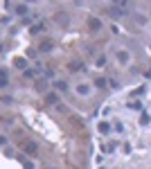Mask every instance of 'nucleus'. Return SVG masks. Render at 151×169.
I'll use <instances>...</instances> for the list:
<instances>
[{
  "label": "nucleus",
  "instance_id": "f257e3e1",
  "mask_svg": "<svg viewBox=\"0 0 151 169\" xmlns=\"http://www.w3.org/2000/svg\"><path fill=\"white\" fill-rule=\"evenodd\" d=\"M110 16H126V7L124 5H113L110 7Z\"/></svg>",
  "mask_w": 151,
  "mask_h": 169
},
{
  "label": "nucleus",
  "instance_id": "f03ea898",
  "mask_svg": "<svg viewBox=\"0 0 151 169\" xmlns=\"http://www.w3.org/2000/svg\"><path fill=\"white\" fill-rule=\"evenodd\" d=\"M140 124H142V126H149L151 124V115L149 113H142V115H140Z\"/></svg>",
  "mask_w": 151,
  "mask_h": 169
},
{
  "label": "nucleus",
  "instance_id": "7ed1b4c3",
  "mask_svg": "<svg viewBox=\"0 0 151 169\" xmlns=\"http://www.w3.org/2000/svg\"><path fill=\"white\" fill-rule=\"evenodd\" d=\"M52 47H54V43H52V41H43L41 43V52H50Z\"/></svg>",
  "mask_w": 151,
  "mask_h": 169
},
{
  "label": "nucleus",
  "instance_id": "20e7f679",
  "mask_svg": "<svg viewBox=\"0 0 151 169\" xmlns=\"http://www.w3.org/2000/svg\"><path fill=\"white\" fill-rule=\"evenodd\" d=\"M45 99H48V104H59V95H57V93H50Z\"/></svg>",
  "mask_w": 151,
  "mask_h": 169
},
{
  "label": "nucleus",
  "instance_id": "39448f33",
  "mask_svg": "<svg viewBox=\"0 0 151 169\" xmlns=\"http://www.w3.org/2000/svg\"><path fill=\"white\" fill-rule=\"evenodd\" d=\"M16 11L20 14V16H25V14H27V5H23V2H20V5H16Z\"/></svg>",
  "mask_w": 151,
  "mask_h": 169
},
{
  "label": "nucleus",
  "instance_id": "423d86ee",
  "mask_svg": "<svg viewBox=\"0 0 151 169\" xmlns=\"http://www.w3.org/2000/svg\"><path fill=\"white\" fill-rule=\"evenodd\" d=\"M77 93H79V95H88V86H86V84H79V86H77Z\"/></svg>",
  "mask_w": 151,
  "mask_h": 169
},
{
  "label": "nucleus",
  "instance_id": "0eeeda50",
  "mask_svg": "<svg viewBox=\"0 0 151 169\" xmlns=\"http://www.w3.org/2000/svg\"><path fill=\"white\" fill-rule=\"evenodd\" d=\"M101 27V23L97 20V18H90V29H99Z\"/></svg>",
  "mask_w": 151,
  "mask_h": 169
},
{
  "label": "nucleus",
  "instance_id": "6e6552de",
  "mask_svg": "<svg viewBox=\"0 0 151 169\" xmlns=\"http://www.w3.org/2000/svg\"><path fill=\"white\" fill-rule=\"evenodd\" d=\"M99 131H101V133H108V131H110V124L101 122V124H99Z\"/></svg>",
  "mask_w": 151,
  "mask_h": 169
},
{
  "label": "nucleus",
  "instance_id": "1a4fd4ad",
  "mask_svg": "<svg viewBox=\"0 0 151 169\" xmlns=\"http://www.w3.org/2000/svg\"><path fill=\"white\" fill-rule=\"evenodd\" d=\"M54 86H57V90H68V84H66V81H57Z\"/></svg>",
  "mask_w": 151,
  "mask_h": 169
},
{
  "label": "nucleus",
  "instance_id": "9d476101",
  "mask_svg": "<svg viewBox=\"0 0 151 169\" xmlns=\"http://www.w3.org/2000/svg\"><path fill=\"white\" fill-rule=\"evenodd\" d=\"M95 86H97V88H104V86H106V79H95Z\"/></svg>",
  "mask_w": 151,
  "mask_h": 169
},
{
  "label": "nucleus",
  "instance_id": "9b49d317",
  "mask_svg": "<svg viewBox=\"0 0 151 169\" xmlns=\"http://www.w3.org/2000/svg\"><path fill=\"white\" fill-rule=\"evenodd\" d=\"M126 59H129V54H124V52H120V54H117V61H120V63H124Z\"/></svg>",
  "mask_w": 151,
  "mask_h": 169
},
{
  "label": "nucleus",
  "instance_id": "f8f14e48",
  "mask_svg": "<svg viewBox=\"0 0 151 169\" xmlns=\"http://www.w3.org/2000/svg\"><path fill=\"white\" fill-rule=\"evenodd\" d=\"M70 70H72V72H79V70H81V63H72V66H70Z\"/></svg>",
  "mask_w": 151,
  "mask_h": 169
},
{
  "label": "nucleus",
  "instance_id": "ddd939ff",
  "mask_svg": "<svg viewBox=\"0 0 151 169\" xmlns=\"http://www.w3.org/2000/svg\"><path fill=\"white\" fill-rule=\"evenodd\" d=\"M16 66H18V68H25L27 61H25V59H16Z\"/></svg>",
  "mask_w": 151,
  "mask_h": 169
},
{
  "label": "nucleus",
  "instance_id": "4468645a",
  "mask_svg": "<svg viewBox=\"0 0 151 169\" xmlns=\"http://www.w3.org/2000/svg\"><path fill=\"white\" fill-rule=\"evenodd\" d=\"M25 149H27V153H34V151H36V144H27Z\"/></svg>",
  "mask_w": 151,
  "mask_h": 169
},
{
  "label": "nucleus",
  "instance_id": "2eb2a0df",
  "mask_svg": "<svg viewBox=\"0 0 151 169\" xmlns=\"http://www.w3.org/2000/svg\"><path fill=\"white\" fill-rule=\"evenodd\" d=\"M5 86H7V79H5V77H0V88H5Z\"/></svg>",
  "mask_w": 151,
  "mask_h": 169
},
{
  "label": "nucleus",
  "instance_id": "dca6fc26",
  "mask_svg": "<svg viewBox=\"0 0 151 169\" xmlns=\"http://www.w3.org/2000/svg\"><path fill=\"white\" fill-rule=\"evenodd\" d=\"M25 169H34V162H29V160H27V162H25Z\"/></svg>",
  "mask_w": 151,
  "mask_h": 169
},
{
  "label": "nucleus",
  "instance_id": "f3484780",
  "mask_svg": "<svg viewBox=\"0 0 151 169\" xmlns=\"http://www.w3.org/2000/svg\"><path fill=\"white\" fill-rule=\"evenodd\" d=\"M0 144H7V138L5 135H0Z\"/></svg>",
  "mask_w": 151,
  "mask_h": 169
}]
</instances>
